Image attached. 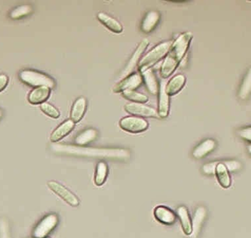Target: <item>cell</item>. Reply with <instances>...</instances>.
<instances>
[{"mask_svg":"<svg viewBox=\"0 0 251 238\" xmlns=\"http://www.w3.org/2000/svg\"><path fill=\"white\" fill-rule=\"evenodd\" d=\"M97 136H98V132L97 130H94V129H88L76 136L75 143L78 146H85V145H88V143L94 141L97 138Z\"/></svg>","mask_w":251,"mask_h":238,"instance_id":"23","label":"cell"},{"mask_svg":"<svg viewBox=\"0 0 251 238\" xmlns=\"http://www.w3.org/2000/svg\"><path fill=\"white\" fill-rule=\"evenodd\" d=\"M154 215L157 221L167 225H172L176 220L175 213L165 206H158L155 208Z\"/></svg>","mask_w":251,"mask_h":238,"instance_id":"12","label":"cell"},{"mask_svg":"<svg viewBox=\"0 0 251 238\" xmlns=\"http://www.w3.org/2000/svg\"><path fill=\"white\" fill-rule=\"evenodd\" d=\"M249 152H250V154L251 155V144L249 145Z\"/></svg>","mask_w":251,"mask_h":238,"instance_id":"36","label":"cell"},{"mask_svg":"<svg viewBox=\"0 0 251 238\" xmlns=\"http://www.w3.org/2000/svg\"><path fill=\"white\" fill-rule=\"evenodd\" d=\"M119 124L124 130L131 133L142 132L149 127L146 120L135 116L124 118L121 120Z\"/></svg>","mask_w":251,"mask_h":238,"instance_id":"8","label":"cell"},{"mask_svg":"<svg viewBox=\"0 0 251 238\" xmlns=\"http://www.w3.org/2000/svg\"><path fill=\"white\" fill-rule=\"evenodd\" d=\"M32 12V7L29 5H22L16 7L10 13L12 19H20L23 16H26Z\"/></svg>","mask_w":251,"mask_h":238,"instance_id":"27","label":"cell"},{"mask_svg":"<svg viewBox=\"0 0 251 238\" xmlns=\"http://www.w3.org/2000/svg\"><path fill=\"white\" fill-rule=\"evenodd\" d=\"M122 95L126 100L132 102L133 103H147L149 98L147 96L144 94H140V93L134 91H125L122 93Z\"/></svg>","mask_w":251,"mask_h":238,"instance_id":"26","label":"cell"},{"mask_svg":"<svg viewBox=\"0 0 251 238\" xmlns=\"http://www.w3.org/2000/svg\"><path fill=\"white\" fill-rule=\"evenodd\" d=\"M19 77L24 82L32 87H48L51 89L55 86V82L52 78L36 71H22Z\"/></svg>","mask_w":251,"mask_h":238,"instance_id":"3","label":"cell"},{"mask_svg":"<svg viewBox=\"0 0 251 238\" xmlns=\"http://www.w3.org/2000/svg\"><path fill=\"white\" fill-rule=\"evenodd\" d=\"M87 108V101L84 97L77 99L72 107L71 112V120L73 122H79L83 118Z\"/></svg>","mask_w":251,"mask_h":238,"instance_id":"15","label":"cell"},{"mask_svg":"<svg viewBox=\"0 0 251 238\" xmlns=\"http://www.w3.org/2000/svg\"><path fill=\"white\" fill-rule=\"evenodd\" d=\"M50 92L51 89L48 87H38L31 91L28 100L32 105L43 104L48 100Z\"/></svg>","mask_w":251,"mask_h":238,"instance_id":"13","label":"cell"},{"mask_svg":"<svg viewBox=\"0 0 251 238\" xmlns=\"http://www.w3.org/2000/svg\"><path fill=\"white\" fill-rule=\"evenodd\" d=\"M143 82V78L138 73L132 74L124 78L113 88L115 93H123L125 91H134Z\"/></svg>","mask_w":251,"mask_h":238,"instance_id":"9","label":"cell"},{"mask_svg":"<svg viewBox=\"0 0 251 238\" xmlns=\"http://www.w3.org/2000/svg\"><path fill=\"white\" fill-rule=\"evenodd\" d=\"M58 218L54 214L46 216L35 227L33 232L35 238H46L57 225Z\"/></svg>","mask_w":251,"mask_h":238,"instance_id":"5","label":"cell"},{"mask_svg":"<svg viewBox=\"0 0 251 238\" xmlns=\"http://www.w3.org/2000/svg\"><path fill=\"white\" fill-rule=\"evenodd\" d=\"M217 178L221 185L224 188H228L231 185V177L228 174V169L223 163H218L215 170Z\"/></svg>","mask_w":251,"mask_h":238,"instance_id":"22","label":"cell"},{"mask_svg":"<svg viewBox=\"0 0 251 238\" xmlns=\"http://www.w3.org/2000/svg\"><path fill=\"white\" fill-rule=\"evenodd\" d=\"M177 213H178L183 231L187 236H190L193 233V224H192L191 218L189 215L187 208L184 206L179 207L177 210Z\"/></svg>","mask_w":251,"mask_h":238,"instance_id":"18","label":"cell"},{"mask_svg":"<svg viewBox=\"0 0 251 238\" xmlns=\"http://www.w3.org/2000/svg\"><path fill=\"white\" fill-rule=\"evenodd\" d=\"M75 127V123L73 122L72 120H67L64 121L63 124H60L51 134V142H57L59 140L66 137L69 134Z\"/></svg>","mask_w":251,"mask_h":238,"instance_id":"14","label":"cell"},{"mask_svg":"<svg viewBox=\"0 0 251 238\" xmlns=\"http://www.w3.org/2000/svg\"><path fill=\"white\" fill-rule=\"evenodd\" d=\"M55 150L57 152H68V153L72 154H85L88 153V152H91V155L92 153L100 154L102 156H109V157H119V155L121 156L125 157V154H126V152L125 150H122V149H93V152L91 149H78V148L72 147V146H64V145H57L56 146Z\"/></svg>","mask_w":251,"mask_h":238,"instance_id":"4","label":"cell"},{"mask_svg":"<svg viewBox=\"0 0 251 238\" xmlns=\"http://www.w3.org/2000/svg\"><path fill=\"white\" fill-rule=\"evenodd\" d=\"M186 78L184 75H178L173 78L168 82L165 88V91L168 96H174L178 94L185 85Z\"/></svg>","mask_w":251,"mask_h":238,"instance_id":"16","label":"cell"},{"mask_svg":"<svg viewBox=\"0 0 251 238\" xmlns=\"http://www.w3.org/2000/svg\"><path fill=\"white\" fill-rule=\"evenodd\" d=\"M41 109L44 113L53 119H57L60 116V112L54 106L49 103H44L41 105Z\"/></svg>","mask_w":251,"mask_h":238,"instance_id":"29","label":"cell"},{"mask_svg":"<svg viewBox=\"0 0 251 238\" xmlns=\"http://www.w3.org/2000/svg\"><path fill=\"white\" fill-rule=\"evenodd\" d=\"M193 37L192 32H184L173 44L161 67L160 75L162 78L166 79L169 78L178 67V64L184 58V55L188 50Z\"/></svg>","mask_w":251,"mask_h":238,"instance_id":"1","label":"cell"},{"mask_svg":"<svg viewBox=\"0 0 251 238\" xmlns=\"http://www.w3.org/2000/svg\"><path fill=\"white\" fill-rule=\"evenodd\" d=\"M205 210L203 208H200L196 211V215H195L194 222H193V230H195V234H197L199 230H200L201 223L203 222V218L205 217Z\"/></svg>","mask_w":251,"mask_h":238,"instance_id":"28","label":"cell"},{"mask_svg":"<svg viewBox=\"0 0 251 238\" xmlns=\"http://www.w3.org/2000/svg\"><path fill=\"white\" fill-rule=\"evenodd\" d=\"M251 94V68L248 71L245 76L240 90H239V97L241 100H246L250 97Z\"/></svg>","mask_w":251,"mask_h":238,"instance_id":"24","label":"cell"},{"mask_svg":"<svg viewBox=\"0 0 251 238\" xmlns=\"http://www.w3.org/2000/svg\"><path fill=\"white\" fill-rule=\"evenodd\" d=\"M166 84L164 81L161 82L159 90V101H158L157 113L159 118L168 117L170 110V100L169 96L167 94L165 91Z\"/></svg>","mask_w":251,"mask_h":238,"instance_id":"10","label":"cell"},{"mask_svg":"<svg viewBox=\"0 0 251 238\" xmlns=\"http://www.w3.org/2000/svg\"><path fill=\"white\" fill-rule=\"evenodd\" d=\"M215 146H216V143L215 140H212V139H207L195 148L193 152V157L196 159H201L203 157L212 152L215 149Z\"/></svg>","mask_w":251,"mask_h":238,"instance_id":"17","label":"cell"},{"mask_svg":"<svg viewBox=\"0 0 251 238\" xmlns=\"http://www.w3.org/2000/svg\"><path fill=\"white\" fill-rule=\"evenodd\" d=\"M2 116H3L2 110H1V109H0V119H1V117H2Z\"/></svg>","mask_w":251,"mask_h":238,"instance_id":"35","label":"cell"},{"mask_svg":"<svg viewBox=\"0 0 251 238\" xmlns=\"http://www.w3.org/2000/svg\"></svg>","mask_w":251,"mask_h":238,"instance_id":"37","label":"cell"},{"mask_svg":"<svg viewBox=\"0 0 251 238\" xmlns=\"http://www.w3.org/2000/svg\"><path fill=\"white\" fill-rule=\"evenodd\" d=\"M107 173H108V168H107V164L104 162H99L97 167V171H96L95 184L97 186H101L106 181L107 177Z\"/></svg>","mask_w":251,"mask_h":238,"instance_id":"25","label":"cell"},{"mask_svg":"<svg viewBox=\"0 0 251 238\" xmlns=\"http://www.w3.org/2000/svg\"><path fill=\"white\" fill-rule=\"evenodd\" d=\"M160 15L156 11H150L147 13L142 22L141 29L146 33L151 32L159 22Z\"/></svg>","mask_w":251,"mask_h":238,"instance_id":"19","label":"cell"},{"mask_svg":"<svg viewBox=\"0 0 251 238\" xmlns=\"http://www.w3.org/2000/svg\"><path fill=\"white\" fill-rule=\"evenodd\" d=\"M172 45L173 43L171 41H166L158 44L140 60L139 63V71L143 73L150 69L151 67L154 66L169 53Z\"/></svg>","mask_w":251,"mask_h":238,"instance_id":"2","label":"cell"},{"mask_svg":"<svg viewBox=\"0 0 251 238\" xmlns=\"http://www.w3.org/2000/svg\"><path fill=\"white\" fill-rule=\"evenodd\" d=\"M98 19L110 30L116 32V33H121L123 31L122 25L119 23L116 19L110 17L108 15L104 13H100L98 14Z\"/></svg>","mask_w":251,"mask_h":238,"instance_id":"21","label":"cell"},{"mask_svg":"<svg viewBox=\"0 0 251 238\" xmlns=\"http://www.w3.org/2000/svg\"><path fill=\"white\" fill-rule=\"evenodd\" d=\"M142 78L144 79L148 91L151 94L155 95L159 93V86L154 72L151 69L146 71L142 73Z\"/></svg>","mask_w":251,"mask_h":238,"instance_id":"20","label":"cell"},{"mask_svg":"<svg viewBox=\"0 0 251 238\" xmlns=\"http://www.w3.org/2000/svg\"><path fill=\"white\" fill-rule=\"evenodd\" d=\"M48 186L53 192L58 195L71 206L77 207L79 205V199L69 189L62 185L60 183H57V182L50 181L48 183Z\"/></svg>","mask_w":251,"mask_h":238,"instance_id":"6","label":"cell"},{"mask_svg":"<svg viewBox=\"0 0 251 238\" xmlns=\"http://www.w3.org/2000/svg\"><path fill=\"white\" fill-rule=\"evenodd\" d=\"M228 171H237L241 167V163L236 160L226 161L224 163Z\"/></svg>","mask_w":251,"mask_h":238,"instance_id":"30","label":"cell"},{"mask_svg":"<svg viewBox=\"0 0 251 238\" xmlns=\"http://www.w3.org/2000/svg\"><path fill=\"white\" fill-rule=\"evenodd\" d=\"M125 109L127 113L135 116V117L159 118L154 108L140 103H129L125 106Z\"/></svg>","mask_w":251,"mask_h":238,"instance_id":"7","label":"cell"},{"mask_svg":"<svg viewBox=\"0 0 251 238\" xmlns=\"http://www.w3.org/2000/svg\"><path fill=\"white\" fill-rule=\"evenodd\" d=\"M148 45H149V41L146 39L143 40V41L139 44L137 50H135L134 54L131 56V59H130L129 62L128 63V65H127L126 67L125 68L124 72H122L121 78H125L128 77V75H130L133 69L137 66L139 59L141 57L142 54H143L146 48H147Z\"/></svg>","mask_w":251,"mask_h":238,"instance_id":"11","label":"cell"},{"mask_svg":"<svg viewBox=\"0 0 251 238\" xmlns=\"http://www.w3.org/2000/svg\"><path fill=\"white\" fill-rule=\"evenodd\" d=\"M218 164L217 162H210V163L206 164L203 167V172L207 174H214V173H215Z\"/></svg>","mask_w":251,"mask_h":238,"instance_id":"32","label":"cell"},{"mask_svg":"<svg viewBox=\"0 0 251 238\" xmlns=\"http://www.w3.org/2000/svg\"><path fill=\"white\" fill-rule=\"evenodd\" d=\"M0 230H2L3 233L0 236L1 238H8V229H7V224H4V222L0 223Z\"/></svg>","mask_w":251,"mask_h":238,"instance_id":"34","label":"cell"},{"mask_svg":"<svg viewBox=\"0 0 251 238\" xmlns=\"http://www.w3.org/2000/svg\"><path fill=\"white\" fill-rule=\"evenodd\" d=\"M8 83V78L4 75H0V92L2 91Z\"/></svg>","mask_w":251,"mask_h":238,"instance_id":"33","label":"cell"},{"mask_svg":"<svg viewBox=\"0 0 251 238\" xmlns=\"http://www.w3.org/2000/svg\"><path fill=\"white\" fill-rule=\"evenodd\" d=\"M238 133L240 137L251 143V127H246V128L242 129V130L239 131Z\"/></svg>","mask_w":251,"mask_h":238,"instance_id":"31","label":"cell"}]
</instances>
